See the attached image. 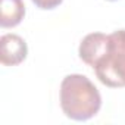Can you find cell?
<instances>
[{
    "label": "cell",
    "mask_w": 125,
    "mask_h": 125,
    "mask_svg": "<svg viewBox=\"0 0 125 125\" xmlns=\"http://www.w3.org/2000/svg\"><path fill=\"white\" fill-rule=\"evenodd\" d=\"M78 53L102 84L110 88L125 87V30L109 35L91 32L83 38Z\"/></svg>",
    "instance_id": "obj_1"
},
{
    "label": "cell",
    "mask_w": 125,
    "mask_h": 125,
    "mask_svg": "<svg viewBox=\"0 0 125 125\" xmlns=\"http://www.w3.org/2000/svg\"><path fill=\"white\" fill-rule=\"evenodd\" d=\"M60 107L69 119L87 121L99 113L102 96L85 75L71 74L60 84Z\"/></svg>",
    "instance_id": "obj_2"
},
{
    "label": "cell",
    "mask_w": 125,
    "mask_h": 125,
    "mask_svg": "<svg viewBox=\"0 0 125 125\" xmlns=\"http://www.w3.org/2000/svg\"><path fill=\"white\" fill-rule=\"evenodd\" d=\"M28 46L18 34H5L0 38V60L5 66H16L25 60Z\"/></svg>",
    "instance_id": "obj_3"
},
{
    "label": "cell",
    "mask_w": 125,
    "mask_h": 125,
    "mask_svg": "<svg viewBox=\"0 0 125 125\" xmlns=\"http://www.w3.org/2000/svg\"><path fill=\"white\" fill-rule=\"evenodd\" d=\"M25 16V5L22 0H0V25L13 28L21 24Z\"/></svg>",
    "instance_id": "obj_4"
},
{
    "label": "cell",
    "mask_w": 125,
    "mask_h": 125,
    "mask_svg": "<svg viewBox=\"0 0 125 125\" xmlns=\"http://www.w3.org/2000/svg\"><path fill=\"white\" fill-rule=\"evenodd\" d=\"M62 2H63V0H32V3H34L37 8L43 9V10L54 9V8H57Z\"/></svg>",
    "instance_id": "obj_5"
},
{
    "label": "cell",
    "mask_w": 125,
    "mask_h": 125,
    "mask_svg": "<svg viewBox=\"0 0 125 125\" xmlns=\"http://www.w3.org/2000/svg\"><path fill=\"white\" fill-rule=\"evenodd\" d=\"M110 2H115V0H110Z\"/></svg>",
    "instance_id": "obj_6"
}]
</instances>
